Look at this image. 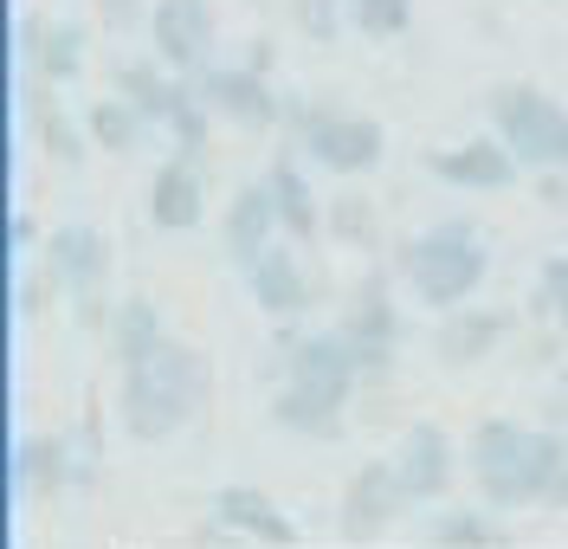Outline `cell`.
<instances>
[{"label": "cell", "mask_w": 568, "mask_h": 549, "mask_svg": "<svg viewBox=\"0 0 568 549\" xmlns=\"http://www.w3.org/2000/svg\"><path fill=\"white\" fill-rule=\"evenodd\" d=\"M465 459H471V478H478L491 511H524V505H549L556 478L568 472V439L556 427L478 420Z\"/></svg>", "instance_id": "1"}, {"label": "cell", "mask_w": 568, "mask_h": 549, "mask_svg": "<svg viewBox=\"0 0 568 549\" xmlns=\"http://www.w3.org/2000/svg\"><path fill=\"white\" fill-rule=\"evenodd\" d=\"M400 278H407V292L420 297L426 311H459L465 297L485 285V240H478V226L471 220H439V226H426L414 233L407 246H400Z\"/></svg>", "instance_id": "2"}, {"label": "cell", "mask_w": 568, "mask_h": 549, "mask_svg": "<svg viewBox=\"0 0 568 549\" xmlns=\"http://www.w3.org/2000/svg\"><path fill=\"white\" fill-rule=\"evenodd\" d=\"M485 110H491L497 136L510 143V155H517L524 169H562L568 110L556 104L549 91H536V84H497L491 98H485Z\"/></svg>", "instance_id": "3"}, {"label": "cell", "mask_w": 568, "mask_h": 549, "mask_svg": "<svg viewBox=\"0 0 568 549\" xmlns=\"http://www.w3.org/2000/svg\"><path fill=\"white\" fill-rule=\"evenodd\" d=\"M291 136L329 175H368L388 149L375 116H349V110H323V104H291Z\"/></svg>", "instance_id": "4"}, {"label": "cell", "mask_w": 568, "mask_h": 549, "mask_svg": "<svg viewBox=\"0 0 568 549\" xmlns=\"http://www.w3.org/2000/svg\"><path fill=\"white\" fill-rule=\"evenodd\" d=\"M39 265H45L52 285L78 304L84 324H104V278H110L104 233H91V226H59V233L45 240V258H39Z\"/></svg>", "instance_id": "5"}, {"label": "cell", "mask_w": 568, "mask_h": 549, "mask_svg": "<svg viewBox=\"0 0 568 549\" xmlns=\"http://www.w3.org/2000/svg\"><path fill=\"white\" fill-rule=\"evenodd\" d=\"M213 39H220V20H213V0H155L149 13V45L155 59L181 78H201L213 65Z\"/></svg>", "instance_id": "6"}, {"label": "cell", "mask_w": 568, "mask_h": 549, "mask_svg": "<svg viewBox=\"0 0 568 549\" xmlns=\"http://www.w3.org/2000/svg\"><path fill=\"white\" fill-rule=\"evenodd\" d=\"M414 498H407V485L394 472V459H368V466H355L349 485H343V537L349 543H375V537H388L394 517L407 511Z\"/></svg>", "instance_id": "7"}, {"label": "cell", "mask_w": 568, "mask_h": 549, "mask_svg": "<svg viewBox=\"0 0 568 549\" xmlns=\"http://www.w3.org/2000/svg\"><path fill=\"white\" fill-rule=\"evenodd\" d=\"M336 329L349 336L362 375H382L388 368L394 343H400V317H394V304H388V278L382 272H362V285L349 292V311H343Z\"/></svg>", "instance_id": "8"}, {"label": "cell", "mask_w": 568, "mask_h": 549, "mask_svg": "<svg viewBox=\"0 0 568 549\" xmlns=\"http://www.w3.org/2000/svg\"><path fill=\"white\" fill-rule=\"evenodd\" d=\"M194 84H201V98H207L213 123H233V130H272L278 110H284L278 98H272L265 72H252V65H207Z\"/></svg>", "instance_id": "9"}, {"label": "cell", "mask_w": 568, "mask_h": 549, "mask_svg": "<svg viewBox=\"0 0 568 549\" xmlns=\"http://www.w3.org/2000/svg\"><path fill=\"white\" fill-rule=\"evenodd\" d=\"M116 414H123L130 439H149V446L194 420V414L175 401V388H169V382H162L149 363H130L123 375H116Z\"/></svg>", "instance_id": "10"}, {"label": "cell", "mask_w": 568, "mask_h": 549, "mask_svg": "<svg viewBox=\"0 0 568 549\" xmlns=\"http://www.w3.org/2000/svg\"><path fill=\"white\" fill-rule=\"evenodd\" d=\"M207 537H246V543H297V530H291V517L265 498V491H252V485H226V491H213V523Z\"/></svg>", "instance_id": "11"}, {"label": "cell", "mask_w": 568, "mask_h": 549, "mask_svg": "<svg viewBox=\"0 0 568 549\" xmlns=\"http://www.w3.org/2000/svg\"><path fill=\"white\" fill-rule=\"evenodd\" d=\"M394 472L407 485V498L414 505H433V498H446V485H453V439L439 434L433 420H414L400 446H394Z\"/></svg>", "instance_id": "12"}, {"label": "cell", "mask_w": 568, "mask_h": 549, "mask_svg": "<svg viewBox=\"0 0 568 549\" xmlns=\"http://www.w3.org/2000/svg\"><path fill=\"white\" fill-rule=\"evenodd\" d=\"M291 246H297V240H291ZM291 246H278V240H272V246L246 265L252 304H258L265 317H278V324H284V317H304V311H311V272H304V258L291 253Z\"/></svg>", "instance_id": "13"}, {"label": "cell", "mask_w": 568, "mask_h": 549, "mask_svg": "<svg viewBox=\"0 0 568 549\" xmlns=\"http://www.w3.org/2000/svg\"><path fill=\"white\" fill-rule=\"evenodd\" d=\"M426 169L439 175V182L453 187H471V194H497V187L517 182V155H510V143L504 136H471V143L446 149V155H426Z\"/></svg>", "instance_id": "14"}, {"label": "cell", "mask_w": 568, "mask_h": 549, "mask_svg": "<svg viewBox=\"0 0 568 549\" xmlns=\"http://www.w3.org/2000/svg\"><path fill=\"white\" fill-rule=\"evenodd\" d=\"M284 368H291V382H317V388H343V395H355V382H362V363H355L343 329L291 336L284 343Z\"/></svg>", "instance_id": "15"}, {"label": "cell", "mask_w": 568, "mask_h": 549, "mask_svg": "<svg viewBox=\"0 0 568 549\" xmlns=\"http://www.w3.org/2000/svg\"><path fill=\"white\" fill-rule=\"evenodd\" d=\"M343 407H349V395H343V388L284 382L278 401H272V420H278V427H291V434H304V439H336V434H343Z\"/></svg>", "instance_id": "16"}, {"label": "cell", "mask_w": 568, "mask_h": 549, "mask_svg": "<svg viewBox=\"0 0 568 549\" xmlns=\"http://www.w3.org/2000/svg\"><path fill=\"white\" fill-rule=\"evenodd\" d=\"M220 240H226L233 265H252V258L265 253V246L278 240V201H272V187H265V182L240 187V194H233V207H226Z\"/></svg>", "instance_id": "17"}, {"label": "cell", "mask_w": 568, "mask_h": 549, "mask_svg": "<svg viewBox=\"0 0 568 549\" xmlns=\"http://www.w3.org/2000/svg\"><path fill=\"white\" fill-rule=\"evenodd\" d=\"M149 220H155L162 233L201 226V162L169 155V162L155 169V182H149Z\"/></svg>", "instance_id": "18"}, {"label": "cell", "mask_w": 568, "mask_h": 549, "mask_svg": "<svg viewBox=\"0 0 568 549\" xmlns=\"http://www.w3.org/2000/svg\"><path fill=\"white\" fill-rule=\"evenodd\" d=\"M265 187H272V201H278V226L304 246V240H317V194H311V175H304V162L291 155V149H278L272 155V169H265Z\"/></svg>", "instance_id": "19"}, {"label": "cell", "mask_w": 568, "mask_h": 549, "mask_svg": "<svg viewBox=\"0 0 568 549\" xmlns=\"http://www.w3.org/2000/svg\"><path fill=\"white\" fill-rule=\"evenodd\" d=\"M504 317L497 311H446V324H439V336H433V349H439V363L446 368H471L485 363L497 349V336H504Z\"/></svg>", "instance_id": "20"}, {"label": "cell", "mask_w": 568, "mask_h": 549, "mask_svg": "<svg viewBox=\"0 0 568 549\" xmlns=\"http://www.w3.org/2000/svg\"><path fill=\"white\" fill-rule=\"evenodd\" d=\"M116 91H123L130 110H142L149 123H162L169 104H175V91H181V72H169L155 52H149V59H123V65H116Z\"/></svg>", "instance_id": "21"}, {"label": "cell", "mask_w": 568, "mask_h": 549, "mask_svg": "<svg viewBox=\"0 0 568 549\" xmlns=\"http://www.w3.org/2000/svg\"><path fill=\"white\" fill-rule=\"evenodd\" d=\"M27 52H33V65L45 84H65V78L84 72V33L65 27V20H27Z\"/></svg>", "instance_id": "22"}, {"label": "cell", "mask_w": 568, "mask_h": 549, "mask_svg": "<svg viewBox=\"0 0 568 549\" xmlns=\"http://www.w3.org/2000/svg\"><path fill=\"white\" fill-rule=\"evenodd\" d=\"M162 336H169V329L155 317V304H149V297H123L116 317H110V356H116V368H130V363H142Z\"/></svg>", "instance_id": "23"}, {"label": "cell", "mask_w": 568, "mask_h": 549, "mask_svg": "<svg viewBox=\"0 0 568 549\" xmlns=\"http://www.w3.org/2000/svg\"><path fill=\"white\" fill-rule=\"evenodd\" d=\"M13 472H20V485L27 491H39V498H52L59 485L71 478V459H65V446L59 439H20V453H13Z\"/></svg>", "instance_id": "24"}, {"label": "cell", "mask_w": 568, "mask_h": 549, "mask_svg": "<svg viewBox=\"0 0 568 549\" xmlns=\"http://www.w3.org/2000/svg\"><path fill=\"white\" fill-rule=\"evenodd\" d=\"M142 130H149V116H142V110H130L123 98L91 104V143L110 149V155H136V149H142Z\"/></svg>", "instance_id": "25"}, {"label": "cell", "mask_w": 568, "mask_h": 549, "mask_svg": "<svg viewBox=\"0 0 568 549\" xmlns=\"http://www.w3.org/2000/svg\"><path fill=\"white\" fill-rule=\"evenodd\" d=\"M420 543L433 549H485L491 543V523L478 511H465V505H446V511H433L420 523Z\"/></svg>", "instance_id": "26"}, {"label": "cell", "mask_w": 568, "mask_h": 549, "mask_svg": "<svg viewBox=\"0 0 568 549\" xmlns=\"http://www.w3.org/2000/svg\"><path fill=\"white\" fill-rule=\"evenodd\" d=\"M407 20H414L407 0H349V27L362 39H400L407 33Z\"/></svg>", "instance_id": "27"}, {"label": "cell", "mask_w": 568, "mask_h": 549, "mask_svg": "<svg viewBox=\"0 0 568 549\" xmlns=\"http://www.w3.org/2000/svg\"><path fill=\"white\" fill-rule=\"evenodd\" d=\"M329 233L349 240V246H368L375 240V201L368 194H336L329 201Z\"/></svg>", "instance_id": "28"}, {"label": "cell", "mask_w": 568, "mask_h": 549, "mask_svg": "<svg viewBox=\"0 0 568 549\" xmlns=\"http://www.w3.org/2000/svg\"><path fill=\"white\" fill-rule=\"evenodd\" d=\"M291 20L311 39H336L349 27V0H291Z\"/></svg>", "instance_id": "29"}, {"label": "cell", "mask_w": 568, "mask_h": 549, "mask_svg": "<svg viewBox=\"0 0 568 549\" xmlns=\"http://www.w3.org/2000/svg\"><path fill=\"white\" fill-rule=\"evenodd\" d=\"M536 311H549V317L568 329V253L549 258V265L536 272Z\"/></svg>", "instance_id": "30"}, {"label": "cell", "mask_w": 568, "mask_h": 549, "mask_svg": "<svg viewBox=\"0 0 568 549\" xmlns=\"http://www.w3.org/2000/svg\"><path fill=\"white\" fill-rule=\"evenodd\" d=\"M39 136H45V149H52L59 162H78V155H84V149H78V136L59 123V110H39Z\"/></svg>", "instance_id": "31"}, {"label": "cell", "mask_w": 568, "mask_h": 549, "mask_svg": "<svg viewBox=\"0 0 568 549\" xmlns=\"http://www.w3.org/2000/svg\"><path fill=\"white\" fill-rule=\"evenodd\" d=\"M98 20H104L110 33H130L142 20V0H98Z\"/></svg>", "instance_id": "32"}, {"label": "cell", "mask_w": 568, "mask_h": 549, "mask_svg": "<svg viewBox=\"0 0 568 549\" xmlns=\"http://www.w3.org/2000/svg\"><path fill=\"white\" fill-rule=\"evenodd\" d=\"M549 505H568V472L556 478V491H549Z\"/></svg>", "instance_id": "33"}, {"label": "cell", "mask_w": 568, "mask_h": 549, "mask_svg": "<svg viewBox=\"0 0 568 549\" xmlns=\"http://www.w3.org/2000/svg\"><path fill=\"white\" fill-rule=\"evenodd\" d=\"M562 420H568V375H562Z\"/></svg>", "instance_id": "34"}, {"label": "cell", "mask_w": 568, "mask_h": 549, "mask_svg": "<svg viewBox=\"0 0 568 549\" xmlns=\"http://www.w3.org/2000/svg\"><path fill=\"white\" fill-rule=\"evenodd\" d=\"M562 169H568V155H562Z\"/></svg>", "instance_id": "35"}, {"label": "cell", "mask_w": 568, "mask_h": 549, "mask_svg": "<svg viewBox=\"0 0 568 549\" xmlns=\"http://www.w3.org/2000/svg\"><path fill=\"white\" fill-rule=\"evenodd\" d=\"M562 253H568V240H562Z\"/></svg>", "instance_id": "36"}]
</instances>
